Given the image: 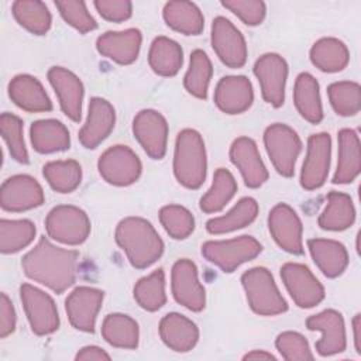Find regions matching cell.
Returning a JSON list of instances; mask_svg holds the SVG:
<instances>
[{"mask_svg":"<svg viewBox=\"0 0 361 361\" xmlns=\"http://www.w3.org/2000/svg\"><path fill=\"white\" fill-rule=\"evenodd\" d=\"M78 258V251L56 247L47 237H41L23 257L21 267L30 279L59 295L75 283Z\"/></svg>","mask_w":361,"mask_h":361,"instance_id":"1","label":"cell"},{"mask_svg":"<svg viewBox=\"0 0 361 361\" xmlns=\"http://www.w3.org/2000/svg\"><path fill=\"white\" fill-rule=\"evenodd\" d=\"M114 238L128 262L137 269L151 267L164 254L162 238L154 226L142 217L123 219L116 227Z\"/></svg>","mask_w":361,"mask_h":361,"instance_id":"2","label":"cell"},{"mask_svg":"<svg viewBox=\"0 0 361 361\" xmlns=\"http://www.w3.org/2000/svg\"><path fill=\"white\" fill-rule=\"evenodd\" d=\"M207 171L206 148L202 135L193 128L179 131L175 141L173 175L188 189H199Z\"/></svg>","mask_w":361,"mask_h":361,"instance_id":"3","label":"cell"},{"mask_svg":"<svg viewBox=\"0 0 361 361\" xmlns=\"http://www.w3.org/2000/svg\"><path fill=\"white\" fill-rule=\"evenodd\" d=\"M251 310L259 316H276L288 310V303L281 295L272 274L264 267H254L241 275Z\"/></svg>","mask_w":361,"mask_h":361,"instance_id":"4","label":"cell"},{"mask_svg":"<svg viewBox=\"0 0 361 361\" xmlns=\"http://www.w3.org/2000/svg\"><path fill=\"white\" fill-rule=\"evenodd\" d=\"M262 251L261 243L251 235L202 244V255L223 272H234L241 264L254 259Z\"/></svg>","mask_w":361,"mask_h":361,"instance_id":"5","label":"cell"},{"mask_svg":"<svg viewBox=\"0 0 361 361\" xmlns=\"http://www.w3.org/2000/svg\"><path fill=\"white\" fill-rule=\"evenodd\" d=\"M264 145L276 172L285 178H290L302 151V141L298 133L286 124L274 123L264 131Z\"/></svg>","mask_w":361,"mask_h":361,"instance_id":"6","label":"cell"},{"mask_svg":"<svg viewBox=\"0 0 361 361\" xmlns=\"http://www.w3.org/2000/svg\"><path fill=\"white\" fill-rule=\"evenodd\" d=\"M48 237L66 245H79L90 234V220L86 212L72 204L54 207L45 219Z\"/></svg>","mask_w":361,"mask_h":361,"instance_id":"7","label":"cell"},{"mask_svg":"<svg viewBox=\"0 0 361 361\" xmlns=\"http://www.w3.org/2000/svg\"><path fill=\"white\" fill-rule=\"evenodd\" d=\"M100 176L110 185L128 186L138 180L142 165L137 154L127 145L107 148L97 161Z\"/></svg>","mask_w":361,"mask_h":361,"instance_id":"8","label":"cell"},{"mask_svg":"<svg viewBox=\"0 0 361 361\" xmlns=\"http://www.w3.org/2000/svg\"><path fill=\"white\" fill-rule=\"evenodd\" d=\"M20 298L32 333L47 336L58 330V309L54 299L47 292L30 283H23L20 286Z\"/></svg>","mask_w":361,"mask_h":361,"instance_id":"9","label":"cell"},{"mask_svg":"<svg viewBox=\"0 0 361 361\" xmlns=\"http://www.w3.org/2000/svg\"><path fill=\"white\" fill-rule=\"evenodd\" d=\"M210 41L217 58L228 68L238 69L247 62V44L241 31L226 17H216L212 23Z\"/></svg>","mask_w":361,"mask_h":361,"instance_id":"10","label":"cell"},{"mask_svg":"<svg viewBox=\"0 0 361 361\" xmlns=\"http://www.w3.org/2000/svg\"><path fill=\"white\" fill-rule=\"evenodd\" d=\"M281 278L293 302L302 309L314 307L324 299L323 285L305 264H283Z\"/></svg>","mask_w":361,"mask_h":361,"instance_id":"11","label":"cell"},{"mask_svg":"<svg viewBox=\"0 0 361 361\" xmlns=\"http://www.w3.org/2000/svg\"><path fill=\"white\" fill-rule=\"evenodd\" d=\"M252 71L259 82L262 99L274 107H281L285 102V86L288 79L286 61L278 54L268 52L255 61Z\"/></svg>","mask_w":361,"mask_h":361,"instance_id":"12","label":"cell"},{"mask_svg":"<svg viewBox=\"0 0 361 361\" xmlns=\"http://www.w3.org/2000/svg\"><path fill=\"white\" fill-rule=\"evenodd\" d=\"M331 159V138L327 133L312 134L307 140L306 158L300 171V186L314 190L324 185Z\"/></svg>","mask_w":361,"mask_h":361,"instance_id":"13","label":"cell"},{"mask_svg":"<svg viewBox=\"0 0 361 361\" xmlns=\"http://www.w3.org/2000/svg\"><path fill=\"white\" fill-rule=\"evenodd\" d=\"M133 134L145 154L152 159H162L166 154L168 123L154 109L138 111L133 120Z\"/></svg>","mask_w":361,"mask_h":361,"instance_id":"14","label":"cell"},{"mask_svg":"<svg viewBox=\"0 0 361 361\" xmlns=\"http://www.w3.org/2000/svg\"><path fill=\"white\" fill-rule=\"evenodd\" d=\"M171 289L175 300L192 312H200L206 305V292L197 278V267L188 258L178 259L171 272Z\"/></svg>","mask_w":361,"mask_h":361,"instance_id":"15","label":"cell"},{"mask_svg":"<svg viewBox=\"0 0 361 361\" xmlns=\"http://www.w3.org/2000/svg\"><path fill=\"white\" fill-rule=\"evenodd\" d=\"M268 228L274 241L286 252L303 254L302 221L298 213L286 203L275 204L268 214Z\"/></svg>","mask_w":361,"mask_h":361,"instance_id":"16","label":"cell"},{"mask_svg":"<svg viewBox=\"0 0 361 361\" xmlns=\"http://www.w3.org/2000/svg\"><path fill=\"white\" fill-rule=\"evenodd\" d=\"M45 200L41 185L30 175H14L0 189V204L6 212L20 213L41 206Z\"/></svg>","mask_w":361,"mask_h":361,"instance_id":"17","label":"cell"},{"mask_svg":"<svg viewBox=\"0 0 361 361\" xmlns=\"http://www.w3.org/2000/svg\"><path fill=\"white\" fill-rule=\"evenodd\" d=\"M104 292L90 286L75 288L65 300V312L73 329L93 333Z\"/></svg>","mask_w":361,"mask_h":361,"instance_id":"18","label":"cell"},{"mask_svg":"<svg viewBox=\"0 0 361 361\" xmlns=\"http://www.w3.org/2000/svg\"><path fill=\"white\" fill-rule=\"evenodd\" d=\"M306 327L312 331L322 333V337L316 341V351L322 357L334 355L345 350V326L340 312L326 309L317 314H312L306 320Z\"/></svg>","mask_w":361,"mask_h":361,"instance_id":"19","label":"cell"},{"mask_svg":"<svg viewBox=\"0 0 361 361\" xmlns=\"http://www.w3.org/2000/svg\"><path fill=\"white\" fill-rule=\"evenodd\" d=\"M48 80L58 96L62 113L72 121H80L85 94L82 80L62 66H52L48 71Z\"/></svg>","mask_w":361,"mask_h":361,"instance_id":"20","label":"cell"},{"mask_svg":"<svg viewBox=\"0 0 361 361\" xmlns=\"http://www.w3.org/2000/svg\"><path fill=\"white\" fill-rule=\"evenodd\" d=\"M230 161L240 171L245 186L257 189L268 179V171L259 157L258 147L250 137H238L230 147Z\"/></svg>","mask_w":361,"mask_h":361,"instance_id":"21","label":"cell"},{"mask_svg":"<svg viewBox=\"0 0 361 361\" xmlns=\"http://www.w3.org/2000/svg\"><path fill=\"white\" fill-rule=\"evenodd\" d=\"M116 124L114 107L102 97H92L89 102L87 117L79 130V141L87 148H96L113 131Z\"/></svg>","mask_w":361,"mask_h":361,"instance_id":"22","label":"cell"},{"mask_svg":"<svg viewBox=\"0 0 361 361\" xmlns=\"http://www.w3.org/2000/svg\"><path fill=\"white\" fill-rule=\"evenodd\" d=\"M254 100L250 79L243 75L221 78L214 89V103L226 114H241L247 111Z\"/></svg>","mask_w":361,"mask_h":361,"instance_id":"23","label":"cell"},{"mask_svg":"<svg viewBox=\"0 0 361 361\" xmlns=\"http://www.w3.org/2000/svg\"><path fill=\"white\" fill-rule=\"evenodd\" d=\"M141 42L142 34L138 28L107 31L96 39V49L120 65H130L138 58Z\"/></svg>","mask_w":361,"mask_h":361,"instance_id":"24","label":"cell"},{"mask_svg":"<svg viewBox=\"0 0 361 361\" xmlns=\"http://www.w3.org/2000/svg\"><path fill=\"white\" fill-rule=\"evenodd\" d=\"M8 97L21 110L42 113L52 110V102L42 83L27 73L14 76L8 83Z\"/></svg>","mask_w":361,"mask_h":361,"instance_id":"25","label":"cell"},{"mask_svg":"<svg viewBox=\"0 0 361 361\" xmlns=\"http://www.w3.org/2000/svg\"><path fill=\"white\" fill-rule=\"evenodd\" d=\"M159 337L171 350L188 353L197 344L199 329L189 317L172 312L161 319Z\"/></svg>","mask_w":361,"mask_h":361,"instance_id":"26","label":"cell"},{"mask_svg":"<svg viewBox=\"0 0 361 361\" xmlns=\"http://www.w3.org/2000/svg\"><path fill=\"white\" fill-rule=\"evenodd\" d=\"M361 171V147L355 130L343 128L338 131V159L333 175V183H351Z\"/></svg>","mask_w":361,"mask_h":361,"instance_id":"27","label":"cell"},{"mask_svg":"<svg viewBox=\"0 0 361 361\" xmlns=\"http://www.w3.org/2000/svg\"><path fill=\"white\" fill-rule=\"evenodd\" d=\"M307 248L322 274L327 278L340 276L348 265V252L344 244L330 238H310Z\"/></svg>","mask_w":361,"mask_h":361,"instance_id":"28","label":"cell"},{"mask_svg":"<svg viewBox=\"0 0 361 361\" xmlns=\"http://www.w3.org/2000/svg\"><path fill=\"white\" fill-rule=\"evenodd\" d=\"M30 140L32 148L39 154L59 152L71 147L68 128L55 118L34 121L30 127Z\"/></svg>","mask_w":361,"mask_h":361,"instance_id":"29","label":"cell"},{"mask_svg":"<svg viewBox=\"0 0 361 361\" xmlns=\"http://www.w3.org/2000/svg\"><path fill=\"white\" fill-rule=\"evenodd\" d=\"M162 16L169 28L183 35H199L204 28L203 13L192 1H168L164 6Z\"/></svg>","mask_w":361,"mask_h":361,"instance_id":"30","label":"cell"},{"mask_svg":"<svg viewBox=\"0 0 361 361\" xmlns=\"http://www.w3.org/2000/svg\"><path fill=\"white\" fill-rule=\"evenodd\" d=\"M355 221V207L353 199L343 192L327 193L326 206L319 216V226L327 231H343Z\"/></svg>","mask_w":361,"mask_h":361,"instance_id":"31","label":"cell"},{"mask_svg":"<svg viewBox=\"0 0 361 361\" xmlns=\"http://www.w3.org/2000/svg\"><path fill=\"white\" fill-rule=\"evenodd\" d=\"M293 103L299 114L312 124L323 120V107L319 83L313 75L302 72L298 75L293 87Z\"/></svg>","mask_w":361,"mask_h":361,"instance_id":"32","label":"cell"},{"mask_svg":"<svg viewBox=\"0 0 361 361\" xmlns=\"http://www.w3.org/2000/svg\"><path fill=\"white\" fill-rule=\"evenodd\" d=\"M310 61L319 71L334 73L343 71L348 65L350 51L341 39L324 37L312 45Z\"/></svg>","mask_w":361,"mask_h":361,"instance_id":"33","label":"cell"},{"mask_svg":"<svg viewBox=\"0 0 361 361\" xmlns=\"http://www.w3.org/2000/svg\"><path fill=\"white\" fill-rule=\"evenodd\" d=\"M148 62L157 75L171 78L175 76L182 66L183 51L176 41L161 35L151 42Z\"/></svg>","mask_w":361,"mask_h":361,"instance_id":"34","label":"cell"},{"mask_svg":"<svg viewBox=\"0 0 361 361\" xmlns=\"http://www.w3.org/2000/svg\"><path fill=\"white\" fill-rule=\"evenodd\" d=\"M258 214V203L254 197H241L226 214L213 217L206 223L210 234H226L251 224Z\"/></svg>","mask_w":361,"mask_h":361,"instance_id":"35","label":"cell"},{"mask_svg":"<svg viewBox=\"0 0 361 361\" xmlns=\"http://www.w3.org/2000/svg\"><path fill=\"white\" fill-rule=\"evenodd\" d=\"M102 336L113 347L134 350L138 345L140 329L128 314L110 313L102 323Z\"/></svg>","mask_w":361,"mask_h":361,"instance_id":"36","label":"cell"},{"mask_svg":"<svg viewBox=\"0 0 361 361\" xmlns=\"http://www.w3.org/2000/svg\"><path fill=\"white\" fill-rule=\"evenodd\" d=\"M11 13L16 21L31 34L44 35L51 28V13L39 0H17L11 4Z\"/></svg>","mask_w":361,"mask_h":361,"instance_id":"37","label":"cell"},{"mask_svg":"<svg viewBox=\"0 0 361 361\" xmlns=\"http://www.w3.org/2000/svg\"><path fill=\"white\" fill-rule=\"evenodd\" d=\"M237 182L233 173L226 168H219L214 172L210 189L202 196L199 206L200 210L212 214L220 212L235 195Z\"/></svg>","mask_w":361,"mask_h":361,"instance_id":"38","label":"cell"},{"mask_svg":"<svg viewBox=\"0 0 361 361\" xmlns=\"http://www.w3.org/2000/svg\"><path fill=\"white\" fill-rule=\"evenodd\" d=\"M42 175L55 192L71 193L80 185L82 168L75 159L51 161L44 165Z\"/></svg>","mask_w":361,"mask_h":361,"instance_id":"39","label":"cell"},{"mask_svg":"<svg viewBox=\"0 0 361 361\" xmlns=\"http://www.w3.org/2000/svg\"><path fill=\"white\" fill-rule=\"evenodd\" d=\"M133 295L138 306L142 307L144 310H159L166 302L164 269L158 268L149 275L138 279V282L134 285Z\"/></svg>","mask_w":361,"mask_h":361,"instance_id":"40","label":"cell"},{"mask_svg":"<svg viewBox=\"0 0 361 361\" xmlns=\"http://www.w3.org/2000/svg\"><path fill=\"white\" fill-rule=\"evenodd\" d=\"M213 75V66L207 54L202 49H195L190 54L189 68L183 78L185 89L197 99L207 97L209 83Z\"/></svg>","mask_w":361,"mask_h":361,"instance_id":"41","label":"cell"},{"mask_svg":"<svg viewBox=\"0 0 361 361\" xmlns=\"http://www.w3.org/2000/svg\"><path fill=\"white\" fill-rule=\"evenodd\" d=\"M35 226L31 220H0V251L14 254L30 245L35 237Z\"/></svg>","mask_w":361,"mask_h":361,"instance_id":"42","label":"cell"},{"mask_svg":"<svg viewBox=\"0 0 361 361\" xmlns=\"http://www.w3.org/2000/svg\"><path fill=\"white\" fill-rule=\"evenodd\" d=\"M333 110L341 117L355 116L361 109V87L353 80L334 82L327 87Z\"/></svg>","mask_w":361,"mask_h":361,"instance_id":"43","label":"cell"},{"mask_svg":"<svg viewBox=\"0 0 361 361\" xmlns=\"http://www.w3.org/2000/svg\"><path fill=\"white\" fill-rule=\"evenodd\" d=\"M159 221L173 240H185L195 230L193 214L180 204H166L159 210Z\"/></svg>","mask_w":361,"mask_h":361,"instance_id":"44","label":"cell"},{"mask_svg":"<svg viewBox=\"0 0 361 361\" xmlns=\"http://www.w3.org/2000/svg\"><path fill=\"white\" fill-rule=\"evenodd\" d=\"M0 133L11 158L20 164H28V152L23 137V120L16 114L3 113L0 116Z\"/></svg>","mask_w":361,"mask_h":361,"instance_id":"45","label":"cell"},{"mask_svg":"<svg viewBox=\"0 0 361 361\" xmlns=\"http://www.w3.org/2000/svg\"><path fill=\"white\" fill-rule=\"evenodd\" d=\"M55 6L65 23L78 30L80 34H86L97 28V23L87 11L85 1L56 0Z\"/></svg>","mask_w":361,"mask_h":361,"instance_id":"46","label":"cell"},{"mask_svg":"<svg viewBox=\"0 0 361 361\" xmlns=\"http://www.w3.org/2000/svg\"><path fill=\"white\" fill-rule=\"evenodd\" d=\"M276 350L286 361L313 360L307 340L298 331H283L275 340Z\"/></svg>","mask_w":361,"mask_h":361,"instance_id":"47","label":"cell"},{"mask_svg":"<svg viewBox=\"0 0 361 361\" xmlns=\"http://www.w3.org/2000/svg\"><path fill=\"white\" fill-rule=\"evenodd\" d=\"M221 6L235 14L247 25H259L267 13V6L261 0H226Z\"/></svg>","mask_w":361,"mask_h":361,"instance_id":"48","label":"cell"},{"mask_svg":"<svg viewBox=\"0 0 361 361\" xmlns=\"http://www.w3.org/2000/svg\"><path fill=\"white\" fill-rule=\"evenodd\" d=\"M93 4L97 13L111 23L126 21L133 14V3L128 0H96Z\"/></svg>","mask_w":361,"mask_h":361,"instance_id":"49","label":"cell"},{"mask_svg":"<svg viewBox=\"0 0 361 361\" xmlns=\"http://www.w3.org/2000/svg\"><path fill=\"white\" fill-rule=\"evenodd\" d=\"M17 316L10 298L3 292L0 295V337L6 338L16 330Z\"/></svg>","mask_w":361,"mask_h":361,"instance_id":"50","label":"cell"},{"mask_svg":"<svg viewBox=\"0 0 361 361\" xmlns=\"http://www.w3.org/2000/svg\"><path fill=\"white\" fill-rule=\"evenodd\" d=\"M78 361H109L110 355L97 345H86L78 351L75 355Z\"/></svg>","mask_w":361,"mask_h":361,"instance_id":"51","label":"cell"},{"mask_svg":"<svg viewBox=\"0 0 361 361\" xmlns=\"http://www.w3.org/2000/svg\"><path fill=\"white\" fill-rule=\"evenodd\" d=\"M353 330H354V345H355V351L358 354H361V316L360 313H357L353 319Z\"/></svg>","mask_w":361,"mask_h":361,"instance_id":"52","label":"cell"},{"mask_svg":"<svg viewBox=\"0 0 361 361\" xmlns=\"http://www.w3.org/2000/svg\"><path fill=\"white\" fill-rule=\"evenodd\" d=\"M243 360H276L275 355H272L271 353L268 351H264V350H252L250 353H247Z\"/></svg>","mask_w":361,"mask_h":361,"instance_id":"53","label":"cell"}]
</instances>
